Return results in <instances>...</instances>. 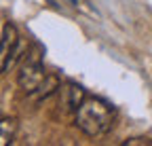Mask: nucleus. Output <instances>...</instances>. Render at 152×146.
<instances>
[{"label":"nucleus","instance_id":"obj_1","mask_svg":"<svg viewBox=\"0 0 152 146\" xmlns=\"http://www.w3.org/2000/svg\"><path fill=\"white\" fill-rule=\"evenodd\" d=\"M74 114L76 127L89 138L106 136L114 125V108L99 98H87Z\"/></svg>","mask_w":152,"mask_h":146},{"label":"nucleus","instance_id":"obj_2","mask_svg":"<svg viewBox=\"0 0 152 146\" xmlns=\"http://www.w3.org/2000/svg\"><path fill=\"white\" fill-rule=\"evenodd\" d=\"M47 70L42 64V55L40 53H28V57L23 59L21 68L17 72V83L28 95H34L40 85L47 81Z\"/></svg>","mask_w":152,"mask_h":146},{"label":"nucleus","instance_id":"obj_3","mask_svg":"<svg viewBox=\"0 0 152 146\" xmlns=\"http://www.w3.org/2000/svg\"><path fill=\"white\" fill-rule=\"evenodd\" d=\"M17 43H19V32L11 21H7L2 26V38H0V59H2L0 70L2 72H9L13 64V57L17 53Z\"/></svg>","mask_w":152,"mask_h":146},{"label":"nucleus","instance_id":"obj_4","mask_svg":"<svg viewBox=\"0 0 152 146\" xmlns=\"http://www.w3.org/2000/svg\"><path fill=\"white\" fill-rule=\"evenodd\" d=\"M85 100H87V93L80 85L66 83L59 87V106H64L66 112H76Z\"/></svg>","mask_w":152,"mask_h":146},{"label":"nucleus","instance_id":"obj_5","mask_svg":"<svg viewBox=\"0 0 152 146\" xmlns=\"http://www.w3.org/2000/svg\"><path fill=\"white\" fill-rule=\"evenodd\" d=\"M15 131H17V121L11 117H4L0 121V144L9 146V142H13L15 138Z\"/></svg>","mask_w":152,"mask_h":146},{"label":"nucleus","instance_id":"obj_6","mask_svg":"<svg viewBox=\"0 0 152 146\" xmlns=\"http://www.w3.org/2000/svg\"><path fill=\"white\" fill-rule=\"evenodd\" d=\"M150 144H152V140H148V138H129L123 142V146H150Z\"/></svg>","mask_w":152,"mask_h":146}]
</instances>
